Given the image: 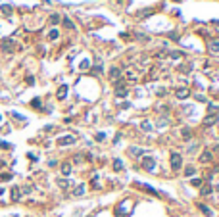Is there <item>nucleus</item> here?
<instances>
[{"instance_id": "aec40b11", "label": "nucleus", "mask_w": 219, "mask_h": 217, "mask_svg": "<svg viewBox=\"0 0 219 217\" xmlns=\"http://www.w3.org/2000/svg\"><path fill=\"white\" fill-rule=\"evenodd\" d=\"M83 192H85V185L77 186V190H75V194H77V196H79V194H83Z\"/></svg>"}, {"instance_id": "ddd939ff", "label": "nucleus", "mask_w": 219, "mask_h": 217, "mask_svg": "<svg viewBox=\"0 0 219 217\" xmlns=\"http://www.w3.org/2000/svg\"><path fill=\"white\" fill-rule=\"evenodd\" d=\"M114 169H117V171H121V169H123L121 160H116V161H114Z\"/></svg>"}, {"instance_id": "4be33fe9", "label": "nucleus", "mask_w": 219, "mask_h": 217, "mask_svg": "<svg viewBox=\"0 0 219 217\" xmlns=\"http://www.w3.org/2000/svg\"><path fill=\"white\" fill-rule=\"evenodd\" d=\"M33 108H40V100H33Z\"/></svg>"}, {"instance_id": "9b49d317", "label": "nucleus", "mask_w": 219, "mask_h": 217, "mask_svg": "<svg viewBox=\"0 0 219 217\" xmlns=\"http://www.w3.org/2000/svg\"><path fill=\"white\" fill-rule=\"evenodd\" d=\"M62 173H64V175H69V173H71V165H69V163H64V165H62Z\"/></svg>"}, {"instance_id": "f257e3e1", "label": "nucleus", "mask_w": 219, "mask_h": 217, "mask_svg": "<svg viewBox=\"0 0 219 217\" xmlns=\"http://www.w3.org/2000/svg\"><path fill=\"white\" fill-rule=\"evenodd\" d=\"M208 52L213 54V56H217V54H219V38H213V40L208 42Z\"/></svg>"}, {"instance_id": "423d86ee", "label": "nucleus", "mask_w": 219, "mask_h": 217, "mask_svg": "<svg viewBox=\"0 0 219 217\" xmlns=\"http://www.w3.org/2000/svg\"><path fill=\"white\" fill-rule=\"evenodd\" d=\"M215 121H217V115H208L206 119H204V123H206V125H213Z\"/></svg>"}, {"instance_id": "0eeeda50", "label": "nucleus", "mask_w": 219, "mask_h": 217, "mask_svg": "<svg viewBox=\"0 0 219 217\" xmlns=\"http://www.w3.org/2000/svg\"><path fill=\"white\" fill-rule=\"evenodd\" d=\"M119 75H121V71L117 69V67H114V69L110 71V77H112V79H119Z\"/></svg>"}, {"instance_id": "7ed1b4c3", "label": "nucleus", "mask_w": 219, "mask_h": 217, "mask_svg": "<svg viewBox=\"0 0 219 217\" xmlns=\"http://www.w3.org/2000/svg\"><path fill=\"white\" fill-rule=\"evenodd\" d=\"M13 48H15V44H13L10 38H4V40H2V50L4 52H12Z\"/></svg>"}, {"instance_id": "f8f14e48", "label": "nucleus", "mask_w": 219, "mask_h": 217, "mask_svg": "<svg viewBox=\"0 0 219 217\" xmlns=\"http://www.w3.org/2000/svg\"><path fill=\"white\" fill-rule=\"evenodd\" d=\"M58 37H60V33L56 31V29H54V31H50V33H48V38H50V40H56V38H58Z\"/></svg>"}, {"instance_id": "6e6552de", "label": "nucleus", "mask_w": 219, "mask_h": 217, "mask_svg": "<svg viewBox=\"0 0 219 217\" xmlns=\"http://www.w3.org/2000/svg\"><path fill=\"white\" fill-rule=\"evenodd\" d=\"M198 208H200V210H202V211H204V213H206V215H210V217L213 215V211L210 210V208H206V206H204V204H198Z\"/></svg>"}, {"instance_id": "a211bd4d", "label": "nucleus", "mask_w": 219, "mask_h": 217, "mask_svg": "<svg viewBox=\"0 0 219 217\" xmlns=\"http://www.w3.org/2000/svg\"><path fill=\"white\" fill-rule=\"evenodd\" d=\"M185 175H187V177L194 175V167H187V169H185Z\"/></svg>"}, {"instance_id": "4468645a", "label": "nucleus", "mask_w": 219, "mask_h": 217, "mask_svg": "<svg viewBox=\"0 0 219 217\" xmlns=\"http://www.w3.org/2000/svg\"><path fill=\"white\" fill-rule=\"evenodd\" d=\"M200 160H202V161H210V160H212V154H210V152H204Z\"/></svg>"}, {"instance_id": "f03ea898", "label": "nucleus", "mask_w": 219, "mask_h": 217, "mask_svg": "<svg viewBox=\"0 0 219 217\" xmlns=\"http://www.w3.org/2000/svg\"><path fill=\"white\" fill-rule=\"evenodd\" d=\"M181 165H183V158H181V154H171V167H173L175 171L177 169H181Z\"/></svg>"}, {"instance_id": "dca6fc26", "label": "nucleus", "mask_w": 219, "mask_h": 217, "mask_svg": "<svg viewBox=\"0 0 219 217\" xmlns=\"http://www.w3.org/2000/svg\"><path fill=\"white\" fill-rule=\"evenodd\" d=\"M12 198L13 200H19V188H13V190H12Z\"/></svg>"}, {"instance_id": "2eb2a0df", "label": "nucleus", "mask_w": 219, "mask_h": 217, "mask_svg": "<svg viewBox=\"0 0 219 217\" xmlns=\"http://www.w3.org/2000/svg\"><path fill=\"white\" fill-rule=\"evenodd\" d=\"M64 25L67 27V29H73V27H75L73 23H71V19H69V17H65V19H64Z\"/></svg>"}, {"instance_id": "39448f33", "label": "nucleus", "mask_w": 219, "mask_h": 217, "mask_svg": "<svg viewBox=\"0 0 219 217\" xmlns=\"http://www.w3.org/2000/svg\"><path fill=\"white\" fill-rule=\"evenodd\" d=\"M154 160H152V158H144V167H146V169H148V171H154Z\"/></svg>"}, {"instance_id": "412c9836", "label": "nucleus", "mask_w": 219, "mask_h": 217, "mask_svg": "<svg viewBox=\"0 0 219 217\" xmlns=\"http://www.w3.org/2000/svg\"><path fill=\"white\" fill-rule=\"evenodd\" d=\"M210 192H212V186H210V185L202 188V194H210Z\"/></svg>"}, {"instance_id": "9d476101", "label": "nucleus", "mask_w": 219, "mask_h": 217, "mask_svg": "<svg viewBox=\"0 0 219 217\" xmlns=\"http://www.w3.org/2000/svg\"><path fill=\"white\" fill-rule=\"evenodd\" d=\"M177 96H179V98H187V96H188V90L187 89H179V90H177Z\"/></svg>"}, {"instance_id": "1a4fd4ad", "label": "nucleus", "mask_w": 219, "mask_h": 217, "mask_svg": "<svg viewBox=\"0 0 219 217\" xmlns=\"http://www.w3.org/2000/svg\"><path fill=\"white\" fill-rule=\"evenodd\" d=\"M65 92H67V87H65V85H62V87H60V90H58V98H65Z\"/></svg>"}, {"instance_id": "6ab92c4d", "label": "nucleus", "mask_w": 219, "mask_h": 217, "mask_svg": "<svg viewBox=\"0 0 219 217\" xmlns=\"http://www.w3.org/2000/svg\"><path fill=\"white\" fill-rule=\"evenodd\" d=\"M50 21H52V23H58V21H60V15H58V13L50 15Z\"/></svg>"}, {"instance_id": "f3484780", "label": "nucleus", "mask_w": 219, "mask_h": 217, "mask_svg": "<svg viewBox=\"0 0 219 217\" xmlns=\"http://www.w3.org/2000/svg\"><path fill=\"white\" fill-rule=\"evenodd\" d=\"M129 152L133 154V156H140V154H142V150H138V148H131Z\"/></svg>"}, {"instance_id": "20e7f679", "label": "nucleus", "mask_w": 219, "mask_h": 217, "mask_svg": "<svg viewBox=\"0 0 219 217\" xmlns=\"http://www.w3.org/2000/svg\"><path fill=\"white\" fill-rule=\"evenodd\" d=\"M73 142H75V138H73V136H62V138L58 140V144L65 146V144H73Z\"/></svg>"}]
</instances>
